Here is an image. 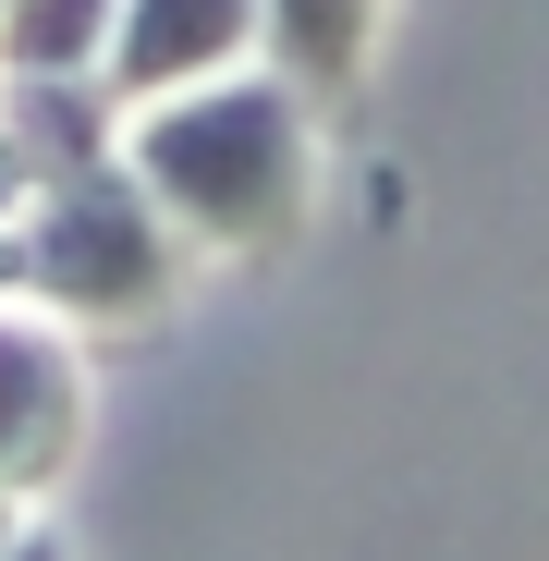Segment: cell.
Here are the masks:
<instances>
[{
  "mask_svg": "<svg viewBox=\"0 0 549 561\" xmlns=\"http://www.w3.org/2000/svg\"><path fill=\"white\" fill-rule=\"evenodd\" d=\"M0 561H73V549H61L49 525H25V537H13V549H0Z\"/></svg>",
  "mask_w": 549,
  "mask_h": 561,
  "instance_id": "cell-8",
  "label": "cell"
},
{
  "mask_svg": "<svg viewBox=\"0 0 549 561\" xmlns=\"http://www.w3.org/2000/svg\"><path fill=\"white\" fill-rule=\"evenodd\" d=\"M171 244H183V232L159 220V196H147V183L123 171V147H111L99 171H73V183H49V196H37V220L0 244V280H13L25 306L135 330V318L171 306V280H183Z\"/></svg>",
  "mask_w": 549,
  "mask_h": 561,
  "instance_id": "cell-2",
  "label": "cell"
},
{
  "mask_svg": "<svg viewBox=\"0 0 549 561\" xmlns=\"http://www.w3.org/2000/svg\"><path fill=\"white\" fill-rule=\"evenodd\" d=\"M256 37H268V0H123L99 99L111 111H159V99H183V85H220Z\"/></svg>",
  "mask_w": 549,
  "mask_h": 561,
  "instance_id": "cell-3",
  "label": "cell"
},
{
  "mask_svg": "<svg viewBox=\"0 0 549 561\" xmlns=\"http://www.w3.org/2000/svg\"><path fill=\"white\" fill-rule=\"evenodd\" d=\"M73 427H85V366H73V342H61L37 306H0V489L37 501L61 463H73Z\"/></svg>",
  "mask_w": 549,
  "mask_h": 561,
  "instance_id": "cell-4",
  "label": "cell"
},
{
  "mask_svg": "<svg viewBox=\"0 0 549 561\" xmlns=\"http://www.w3.org/2000/svg\"><path fill=\"white\" fill-rule=\"evenodd\" d=\"M123 0H0V73L13 85H99Z\"/></svg>",
  "mask_w": 549,
  "mask_h": 561,
  "instance_id": "cell-6",
  "label": "cell"
},
{
  "mask_svg": "<svg viewBox=\"0 0 549 561\" xmlns=\"http://www.w3.org/2000/svg\"><path fill=\"white\" fill-rule=\"evenodd\" d=\"M13 537H25V501H13V489H0V549H13Z\"/></svg>",
  "mask_w": 549,
  "mask_h": 561,
  "instance_id": "cell-9",
  "label": "cell"
},
{
  "mask_svg": "<svg viewBox=\"0 0 549 561\" xmlns=\"http://www.w3.org/2000/svg\"><path fill=\"white\" fill-rule=\"evenodd\" d=\"M268 49H282V85L318 99H354L366 49H379V0H268Z\"/></svg>",
  "mask_w": 549,
  "mask_h": 561,
  "instance_id": "cell-5",
  "label": "cell"
},
{
  "mask_svg": "<svg viewBox=\"0 0 549 561\" xmlns=\"http://www.w3.org/2000/svg\"><path fill=\"white\" fill-rule=\"evenodd\" d=\"M37 196H49V171L25 159V135H13V123H0V244H13V232L37 220Z\"/></svg>",
  "mask_w": 549,
  "mask_h": 561,
  "instance_id": "cell-7",
  "label": "cell"
},
{
  "mask_svg": "<svg viewBox=\"0 0 549 561\" xmlns=\"http://www.w3.org/2000/svg\"><path fill=\"white\" fill-rule=\"evenodd\" d=\"M123 171L159 196L183 244L220 256H282L318 208V123L282 73H232V85H183L159 111H123Z\"/></svg>",
  "mask_w": 549,
  "mask_h": 561,
  "instance_id": "cell-1",
  "label": "cell"
}]
</instances>
